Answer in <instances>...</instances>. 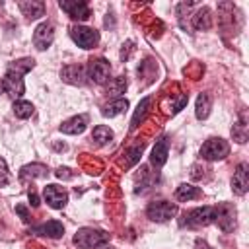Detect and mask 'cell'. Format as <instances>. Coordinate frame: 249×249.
<instances>
[{
    "instance_id": "7402d4cb",
    "label": "cell",
    "mask_w": 249,
    "mask_h": 249,
    "mask_svg": "<svg viewBox=\"0 0 249 249\" xmlns=\"http://www.w3.org/2000/svg\"><path fill=\"white\" fill-rule=\"evenodd\" d=\"M33 66H35V60H33V58H19V60H14V62L8 64V72H14V74L23 76V74H27Z\"/></svg>"
},
{
    "instance_id": "5b68a950",
    "label": "cell",
    "mask_w": 249,
    "mask_h": 249,
    "mask_svg": "<svg viewBox=\"0 0 249 249\" xmlns=\"http://www.w3.org/2000/svg\"><path fill=\"white\" fill-rule=\"evenodd\" d=\"M177 214V204L167 202V200H154L146 208V216L154 222H165Z\"/></svg>"
},
{
    "instance_id": "f546056e",
    "label": "cell",
    "mask_w": 249,
    "mask_h": 249,
    "mask_svg": "<svg viewBox=\"0 0 249 249\" xmlns=\"http://www.w3.org/2000/svg\"><path fill=\"white\" fill-rule=\"evenodd\" d=\"M8 167H6V161L0 158V185H6L8 183Z\"/></svg>"
},
{
    "instance_id": "d590c367",
    "label": "cell",
    "mask_w": 249,
    "mask_h": 249,
    "mask_svg": "<svg viewBox=\"0 0 249 249\" xmlns=\"http://www.w3.org/2000/svg\"><path fill=\"white\" fill-rule=\"evenodd\" d=\"M0 89H2V82H0Z\"/></svg>"
},
{
    "instance_id": "3957f363",
    "label": "cell",
    "mask_w": 249,
    "mask_h": 249,
    "mask_svg": "<svg viewBox=\"0 0 249 249\" xmlns=\"http://www.w3.org/2000/svg\"><path fill=\"white\" fill-rule=\"evenodd\" d=\"M228 154H230V144L224 138H208L200 148L202 160H208V161L224 160Z\"/></svg>"
},
{
    "instance_id": "4dcf8cb0",
    "label": "cell",
    "mask_w": 249,
    "mask_h": 249,
    "mask_svg": "<svg viewBox=\"0 0 249 249\" xmlns=\"http://www.w3.org/2000/svg\"><path fill=\"white\" fill-rule=\"evenodd\" d=\"M16 212H18V214L21 216V220H23L25 224H27V222L31 220V216H29V212H27V208H25L23 204H18V206H16Z\"/></svg>"
},
{
    "instance_id": "4316f807",
    "label": "cell",
    "mask_w": 249,
    "mask_h": 249,
    "mask_svg": "<svg viewBox=\"0 0 249 249\" xmlns=\"http://www.w3.org/2000/svg\"><path fill=\"white\" fill-rule=\"evenodd\" d=\"M12 109H14V115L19 117V119H27V117L33 115V105H31L29 101H23V99L16 101Z\"/></svg>"
},
{
    "instance_id": "277c9868",
    "label": "cell",
    "mask_w": 249,
    "mask_h": 249,
    "mask_svg": "<svg viewBox=\"0 0 249 249\" xmlns=\"http://www.w3.org/2000/svg\"><path fill=\"white\" fill-rule=\"evenodd\" d=\"M70 37L82 49H93L99 43V33L93 27H86V25H74L70 29Z\"/></svg>"
},
{
    "instance_id": "cb8c5ba5",
    "label": "cell",
    "mask_w": 249,
    "mask_h": 249,
    "mask_svg": "<svg viewBox=\"0 0 249 249\" xmlns=\"http://www.w3.org/2000/svg\"><path fill=\"white\" fill-rule=\"evenodd\" d=\"M208 113H210V97H208V93H200L198 97H196V109H195V115H196V119H206L208 117Z\"/></svg>"
},
{
    "instance_id": "836d02e7",
    "label": "cell",
    "mask_w": 249,
    "mask_h": 249,
    "mask_svg": "<svg viewBox=\"0 0 249 249\" xmlns=\"http://www.w3.org/2000/svg\"><path fill=\"white\" fill-rule=\"evenodd\" d=\"M195 245H196V249H212V247H210L206 241H202V239H196V243H195Z\"/></svg>"
},
{
    "instance_id": "8992f818",
    "label": "cell",
    "mask_w": 249,
    "mask_h": 249,
    "mask_svg": "<svg viewBox=\"0 0 249 249\" xmlns=\"http://www.w3.org/2000/svg\"><path fill=\"white\" fill-rule=\"evenodd\" d=\"M111 76V64L105 58H91L88 64V78L95 84H105Z\"/></svg>"
},
{
    "instance_id": "2e32d148",
    "label": "cell",
    "mask_w": 249,
    "mask_h": 249,
    "mask_svg": "<svg viewBox=\"0 0 249 249\" xmlns=\"http://www.w3.org/2000/svg\"><path fill=\"white\" fill-rule=\"evenodd\" d=\"M33 231H35V233H41V235H47V237L56 239V237H62V235H64V226H62L58 220H49V222H45V224L37 226Z\"/></svg>"
},
{
    "instance_id": "9c48e42d",
    "label": "cell",
    "mask_w": 249,
    "mask_h": 249,
    "mask_svg": "<svg viewBox=\"0 0 249 249\" xmlns=\"http://www.w3.org/2000/svg\"><path fill=\"white\" fill-rule=\"evenodd\" d=\"M214 208H216L214 222H218L222 231H231L233 226H235V210H233V206L231 204H220V206H214Z\"/></svg>"
},
{
    "instance_id": "d4e9b609",
    "label": "cell",
    "mask_w": 249,
    "mask_h": 249,
    "mask_svg": "<svg viewBox=\"0 0 249 249\" xmlns=\"http://www.w3.org/2000/svg\"><path fill=\"white\" fill-rule=\"evenodd\" d=\"M126 107H128V101H126V99H115L113 103H109V105L103 109V117H117V115H121Z\"/></svg>"
},
{
    "instance_id": "6da1fadb",
    "label": "cell",
    "mask_w": 249,
    "mask_h": 249,
    "mask_svg": "<svg viewBox=\"0 0 249 249\" xmlns=\"http://www.w3.org/2000/svg\"><path fill=\"white\" fill-rule=\"evenodd\" d=\"M109 237L111 235L107 231L93 230V228H82L74 235V245L80 247V249H93V247H99V245L107 243Z\"/></svg>"
},
{
    "instance_id": "5bb4252c",
    "label": "cell",
    "mask_w": 249,
    "mask_h": 249,
    "mask_svg": "<svg viewBox=\"0 0 249 249\" xmlns=\"http://www.w3.org/2000/svg\"><path fill=\"white\" fill-rule=\"evenodd\" d=\"M88 126V115H76L60 124V132L64 134H80Z\"/></svg>"
},
{
    "instance_id": "d6986e66",
    "label": "cell",
    "mask_w": 249,
    "mask_h": 249,
    "mask_svg": "<svg viewBox=\"0 0 249 249\" xmlns=\"http://www.w3.org/2000/svg\"><path fill=\"white\" fill-rule=\"evenodd\" d=\"M212 25V16H210V10L204 6V8H200L195 16H193V27L196 29V31H202V29H208Z\"/></svg>"
},
{
    "instance_id": "484cf974",
    "label": "cell",
    "mask_w": 249,
    "mask_h": 249,
    "mask_svg": "<svg viewBox=\"0 0 249 249\" xmlns=\"http://www.w3.org/2000/svg\"><path fill=\"white\" fill-rule=\"evenodd\" d=\"M231 136H233V140L239 142V144L247 142V123H245V117H243V115H241L239 123L233 124V128H231Z\"/></svg>"
},
{
    "instance_id": "e575fe53",
    "label": "cell",
    "mask_w": 249,
    "mask_h": 249,
    "mask_svg": "<svg viewBox=\"0 0 249 249\" xmlns=\"http://www.w3.org/2000/svg\"><path fill=\"white\" fill-rule=\"evenodd\" d=\"M99 249H115V247H107V245H103V247H99Z\"/></svg>"
},
{
    "instance_id": "4fadbf2b",
    "label": "cell",
    "mask_w": 249,
    "mask_h": 249,
    "mask_svg": "<svg viewBox=\"0 0 249 249\" xmlns=\"http://www.w3.org/2000/svg\"><path fill=\"white\" fill-rule=\"evenodd\" d=\"M167 150H169V138L167 136H161L154 148H152V154H150V161L154 167H161L165 161H167Z\"/></svg>"
},
{
    "instance_id": "ac0fdd59",
    "label": "cell",
    "mask_w": 249,
    "mask_h": 249,
    "mask_svg": "<svg viewBox=\"0 0 249 249\" xmlns=\"http://www.w3.org/2000/svg\"><path fill=\"white\" fill-rule=\"evenodd\" d=\"M200 193H202V191H200L198 187L189 185V183H183V185H179V187H177V191H175V198H177V200L187 202V200L198 198V196H200Z\"/></svg>"
},
{
    "instance_id": "ba28073f",
    "label": "cell",
    "mask_w": 249,
    "mask_h": 249,
    "mask_svg": "<svg viewBox=\"0 0 249 249\" xmlns=\"http://www.w3.org/2000/svg\"><path fill=\"white\" fill-rule=\"evenodd\" d=\"M43 196H45L47 204H49L51 208H56V210L64 208L66 202H68V193H66V189H62L60 185H47V187L43 189Z\"/></svg>"
},
{
    "instance_id": "44dd1931",
    "label": "cell",
    "mask_w": 249,
    "mask_h": 249,
    "mask_svg": "<svg viewBox=\"0 0 249 249\" xmlns=\"http://www.w3.org/2000/svg\"><path fill=\"white\" fill-rule=\"evenodd\" d=\"M49 175V169L41 163H31V165H23L21 171H19V177H31V179H41V177H47Z\"/></svg>"
},
{
    "instance_id": "d6a6232c",
    "label": "cell",
    "mask_w": 249,
    "mask_h": 249,
    "mask_svg": "<svg viewBox=\"0 0 249 249\" xmlns=\"http://www.w3.org/2000/svg\"><path fill=\"white\" fill-rule=\"evenodd\" d=\"M27 196H29V204H31V206H39V195H37L33 189H29Z\"/></svg>"
},
{
    "instance_id": "1f68e13d",
    "label": "cell",
    "mask_w": 249,
    "mask_h": 249,
    "mask_svg": "<svg viewBox=\"0 0 249 249\" xmlns=\"http://www.w3.org/2000/svg\"><path fill=\"white\" fill-rule=\"evenodd\" d=\"M56 177H58V179H70L72 173H70L68 167H58V169H56Z\"/></svg>"
},
{
    "instance_id": "83f0119b",
    "label": "cell",
    "mask_w": 249,
    "mask_h": 249,
    "mask_svg": "<svg viewBox=\"0 0 249 249\" xmlns=\"http://www.w3.org/2000/svg\"><path fill=\"white\" fill-rule=\"evenodd\" d=\"M124 89H126V80L123 76H119L113 82H109V93L111 95H121V93H124Z\"/></svg>"
},
{
    "instance_id": "8fae6325",
    "label": "cell",
    "mask_w": 249,
    "mask_h": 249,
    "mask_svg": "<svg viewBox=\"0 0 249 249\" xmlns=\"http://www.w3.org/2000/svg\"><path fill=\"white\" fill-rule=\"evenodd\" d=\"M2 82V89L12 95V97H21L23 91H25V84H23V78L19 74H14V72H6V76L0 80Z\"/></svg>"
},
{
    "instance_id": "f1b7e54d",
    "label": "cell",
    "mask_w": 249,
    "mask_h": 249,
    "mask_svg": "<svg viewBox=\"0 0 249 249\" xmlns=\"http://www.w3.org/2000/svg\"><path fill=\"white\" fill-rule=\"evenodd\" d=\"M142 148H144V146L140 144V146H134V148H132V150L128 152V161H126V165H134V163H136V161L140 160V154H142Z\"/></svg>"
},
{
    "instance_id": "e0dca14e",
    "label": "cell",
    "mask_w": 249,
    "mask_h": 249,
    "mask_svg": "<svg viewBox=\"0 0 249 249\" xmlns=\"http://www.w3.org/2000/svg\"><path fill=\"white\" fill-rule=\"evenodd\" d=\"M18 6L23 12V16L29 18V19H37V18H41L45 14V4L39 2V0H23Z\"/></svg>"
},
{
    "instance_id": "7c38bea8",
    "label": "cell",
    "mask_w": 249,
    "mask_h": 249,
    "mask_svg": "<svg viewBox=\"0 0 249 249\" xmlns=\"http://www.w3.org/2000/svg\"><path fill=\"white\" fill-rule=\"evenodd\" d=\"M231 189L239 196L247 193V189H249V165L245 161H241L235 167V173H233V179H231Z\"/></svg>"
},
{
    "instance_id": "9a60e30c",
    "label": "cell",
    "mask_w": 249,
    "mask_h": 249,
    "mask_svg": "<svg viewBox=\"0 0 249 249\" xmlns=\"http://www.w3.org/2000/svg\"><path fill=\"white\" fill-rule=\"evenodd\" d=\"M60 76H62V80L68 82V84L82 86V84H84V78H86V72H84V68L78 66V64H68V66L62 68Z\"/></svg>"
},
{
    "instance_id": "7a4b0ae2",
    "label": "cell",
    "mask_w": 249,
    "mask_h": 249,
    "mask_svg": "<svg viewBox=\"0 0 249 249\" xmlns=\"http://www.w3.org/2000/svg\"><path fill=\"white\" fill-rule=\"evenodd\" d=\"M216 216V208L214 206H198L193 208L189 212H185V220H181V226H189V228H196V226H208L214 222Z\"/></svg>"
},
{
    "instance_id": "30bf717a",
    "label": "cell",
    "mask_w": 249,
    "mask_h": 249,
    "mask_svg": "<svg viewBox=\"0 0 249 249\" xmlns=\"http://www.w3.org/2000/svg\"><path fill=\"white\" fill-rule=\"evenodd\" d=\"M60 8L72 18V19H76V21H86L89 16H91V12H89V6H88V2H84V0H74V2H60Z\"/></svg>"
},
{
    "instance_id": "52a82bcc",
    "label": "cell",
    "mask_w": 249,
    "mask_h": 249,
    "mask_svg": "<svg viewBox=\"0 0 249 249\" xmlns=\"http://www.w3.org/2000/svg\"><path fill=\"white\" fill-rule=\"evenodd\" d=\"M53 39H54V27H53L51 21H43V23H39L37 29L33 31V45H35L37 51H45V49H49L51 43H53Z\"/></svg>"
},
{
    "instance_id": "ffe728a7",
    "label": "cell",
    "mask_w": 249,
    "mask_h": 249,
    "mask_svg": "<svg viewBox=\"0 0 249 249\" xmlns=\"http://www.w3.org/2000/svg\"><path fill=\"white\" fill-rule=\"evenodd\" d=\"M150 105H152V97H144V99L138 103V107H136V111H134V115H132V121H130V128H132V130L146 119V115H148V111H150Z\"/></svg>"
},
{
    "instance_id": "603a6c76",
    "label": "cell",
    "mask_w": 249,
    "mask_h": 249,
    "mask_svg": "<svg viewBox=\"0 0 249 249\" xmlns=\"http://www.w3.org/2000/svg\"><path fill=\"white\" fill-rule=\"evenodd\" d=\"M91 140H95V144L103 146V144H107V142L113 140V130H111L109 126L97 124V126L93 128V132H91Z\"/></svg>"
}]
</instances>
